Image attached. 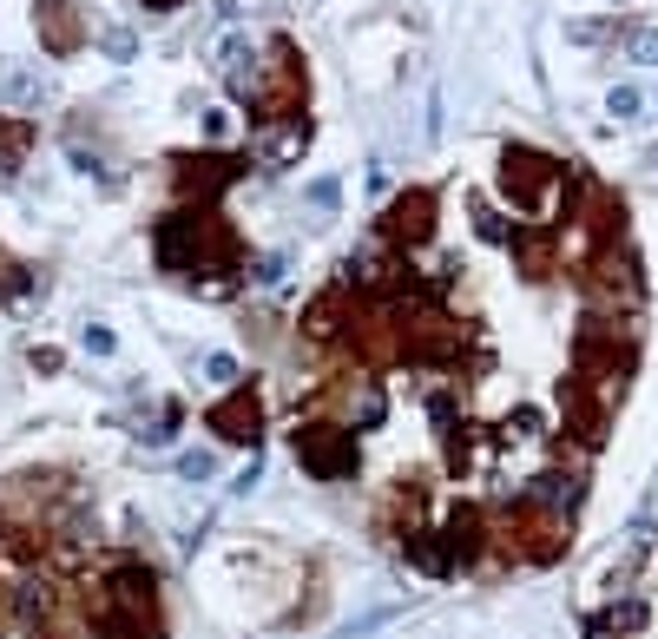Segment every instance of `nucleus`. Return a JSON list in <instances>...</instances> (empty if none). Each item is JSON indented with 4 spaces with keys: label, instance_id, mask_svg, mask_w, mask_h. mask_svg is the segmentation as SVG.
Listing matches in <instances>:
<instances>
[{
    "label": "nucleus",
    "instance_id": "5",
    "mask_svg": "<svg viewBox=\"0 0 658 639\" xmlns=\"http://www.w3.org/2000/svg\"><path fill=\"white\" fill-rule=\"evenodd\" d=\"M487 541L501 547L507 560L553 567V560L566 554V541H573V521H566V514H540V508H527V501H514V508H501V521H487Z\"/></svg>",
    "mask_w": 658,
    "mask_h": 639
},
{
    "label": "nucleus",
    "instance_id": "12",
    "mask_svg": "<svg viewBox=\"0 0 658 639\" xmlns=\"http://www.w3.org/2000/svg\"><path fill=\"white\" fill-rule=\"evenodd\" d=\"M376 224H382V244H389V251H422V244L435 238V192H422V185L402 192Z\"/></svg>",
    "mask_w": 658,
    "mask_h": 639
},
{
    "label": "nucleus",
    "instance_id": "28",
    "mask_svg": "<svg viewBox=\"0 0 658 639\" xmlns=\"http://www.w3.org/2000/svg\"><path fill=\"white\" fill-rule=\"evenodd\" d=\"M204 376H211V383H237V363H231V356H204Z\"/></svg>",
    "mask_w": 658,
    "mask_h": 639
},
{
    "label": "nucleus",
    "instance_id": "9",
    "mask_svg": "<svg viewBox=\"0 0 658 639\" xmlns=\"http://www.w3.org/2000/svg\"><path fill=\"white\" fill-rule=\"evenodd\" d=\"M560 159H547V152H533V145H507L501 152V192L514 211H540L553 192H560Z\"/></svg>",
    "mask_w": 658,
    "mask_h": 639
},
{
    "label": "nucleus",
    "instance_id": "25",
    "mask_svg": "<svg viewBox=\"0 0 658 639\" xmlns=\"http://www.w3.org/2000/svg\"><path fill=\"white\" fill-rule=\"evenodd\" d=\"M626 53H632L639 66H658V33H652V27H632V33H626Z\"/></svg>",
    "mask_w": 658,
    "mask_h": 639
},
{
    "label": "nucleus",
    "instance_id": "3",
    "mask_svg": "<svg viewBox=\"0 0 658 639\" xmlns=\"http://www.w3.org/2000/svg\"><path fill=\"white\" fill-rule=\"evenodd\" d=\"M152 251H158V271H172V277H204V290H231L237 264H244V251H237L231 238V224L218 218L211 205H178L158 218L152 231Z\"/></svg>",
    "mask_w": 658,
    "mask_h": 639
},
{
    "label": "nucleus",
    "instance_id": "22",
    "mask_svg": "<svg viewBox=\"0 0 658 639\" xmlns=\"http://www.w3.org/2000/svg\"><path fill=\"white\" fill-rule=\"evenodd\" d=\"M514 264L540 284V277H553V231H520L514 238Z\"/></svg>",
    "mask_w": 658,
    "mask_h": 639
},
{
    "label": "nucleus",
    "instance_id": "15",
    "mask_svg": "<svg viewBox=\"0 0 658 639\" xmlns=\"http://www.w3.org/2000/svg\"><path fill=\"white\" fill-rule=\"evenodd\" d=\"M560 409H566V429L580 435L586 448L606 442V416H612V409H606V402H599L586 383H573V376H566V383H560Z\"/></svg>",
    "mask_w": 658,
    "mask_h": 639
},
{
    "label": "nucleus",
    "instance_id": "20",
    "mask_svg": "<svg viewBox=\"0 0 658 639\" xmlns=\"http://www.w3.org/2000/svg\"><path fill=\"white\" fill-rule=\"evenodd\" d=\"M586 224H593L599 251H606V244H619V231H626V205H619L606 185H593V192H586Z\"/></svg>",
    "mask_w": 658,
    "mask_h": 639
},
{
    "label": "nucleus",
    "instance_id": "11",
    "mask_svg": "<svg viewBox=\"0 0 658 639\" xmlns=\"http://www.w3.org/2000/svg\"><path fill=\"white\" fill-rule=\"evenodd\" d=\"M204 429L218 435V442H231V448H257V435H264V402H257V389L237 383L224 402H211V409H204Z\"/></svg>",
    "mask_w": 658,
    "mask_h": 639
},
{
    "label": "nucleus",
    "instance_id": "14",
    "mask_svg": "<svg viewBox=\"0 0 658 639\" xmlns=\"http://www.w3.org/2000/svg\"><path fill=\"white\" fill-rule=\"evenodd\" d=\"M33 33H40V47H47L53 60H66V53L86 47V14H79L73 0H40V14H33Z\"/></svg>",
    "mask_w": 658,
    "mask_h": 639
},
{
    "label": "nucleus",
    "instance_id": "29",
    "mask_svg": "<svg viewBox=\"0 0 658 639\" xmlns=\"http://www.w3.org/2000/svg\"><path fill=\"white\" fill-rule=\"evenodd\" d=\"M79 343H86L93 356H112V330H106V323H86V336H79Z\"/></svg>",
    "mask_w": 658,
    "mask_h": 639
},
{
    "label": "nucleus",
    "instance_id": "8",
    "mask_svg": "<svg viewBox=\"0 0 658 639\" xmlns=\"http://www.w3.org/2000/svg\"><path fill=\"white\" fill-rule=\"evenodd\" d=\"M586 304H593V317H619V310H639L645 284H639V264L626 257V244H606V251L586 257Z\"/></svg>",
    "mask_w": 658,
    "mask_h": 639
},
{
    "label": "nucleus",
    "instance_id": "27",
    "mask_svg": "<svg viewBox=\"0 0 658 639\" xmlns=\"http://www.w3.org/2000/svg\"><path fill=\"white\" fill-rule=\"evenodd\" d=\"M474 224H481V238H487V244H507V224L494 218V211H487L481 198H474Z\"/></svg>",
    "mask_w": 658,
    "mask_h": 639
},
{
    "label": "nucleus",
    "instance_id": "4",
    "mask_svg": "<svg viewBox=\"0 0 658 639\" xmlns=\"http://www.w3.org/2000/svg\"><path fill=\"white\" fill-rule=\"evenodd\" d=\"M231 93L244 99V112H251V126H257V132L303 119L310 73H303L297 40H290V33H270V40H264V60H257L251 73H231Z\"/></svg>",
    "mask_w": 658,
    "mask_h": 639
},
{
    "label": "nucleus",
    "instance_id": "17",
    "mask_svg": "<svg viewBox=\"0 0 658 639\" xmlns=\"http://www.w3.org/2000/svg\"><path fill=\"white\" fill-rule=\"evenodd\" d=\"M323 402H336V409H343V429L356 435V429H376L382 416H389V396H382V383H369V376H362V383H349V389H336V396H323Z\"/></svg>",
    "mask_w": 658,
    "mask_h": 639
},
{
    "label": "nucleus",
    "instance_id": "23",
    "mask_svg": "<svg viewBox=\"0 0 658 639\" xmlns=\"http://www.w3.org/2000/svg\"><path fill=\"white\" fill-rule=\"evenodd\" d=\"M33 290H40L33 264H20V257H0V304L20 310V304H33Z\"/></svg>",
    "mask_w": 658,
    "mask_h": 639
},
{
    "label": "nucleus",
    "instance_id": "19",
    "mask_svg": "<svg viewBox=\"0 0 658 639\" xmlns=\"http://www.w3.org/2000/svg\"><path fill=\"white\" fill-rule=\"evenodd\" d=\"M303 145H310V119H290L283 132H264L251 145V165H290V159H303Z\"/></svg>",
    "mask_w": 658,
    "mask_h": 639
},
{
    "label": "nucleus",
    "instance_id": "10",
    "mask_svg": "<svg viewBox=\"0 0 658 639\" xmlns=\"http://www.w3.org/2000/svg\"><path fill=\"white\" fill-rule=\"evenodd\" d=\"M244 172H251V152H178L172 159V185H178L185 205H211Z\"/></svg>",
    "mask_w": 658,
    "mask_h": 639
},
{
    "label": "nucleus",
    "instance_id": "2",
    "mask_svg": "<svg viewBox=\"0 0 658 639\" xmlns=\"http://www.w3.org/2000/svg\"><path fill=\"white\" fill-rule=\"evenodd\" d=\"M79 613L99 639H165V600H158V574L145 560L119 554L79 587Z\"/></svg>",
    "mask_w": 658,
    "mask_h": 639
},
{
    "label": "nucleus",
    "instance_id": "31",
    "mask_svg": "<svg viewBox=\"0 0 658 639\" xmlns=\"http://www.w3.org/2000/svg\"><path fill=\"white\" fill-rule=\"evenodd\" d=\"M632 112H639V93L632 86H612V119H632Z\"/></svg>",
    "mask_w": 658,
    "mask_h": 639
},
{
    "label": "nucleus",
    "instance_id": "30",
    "mask_svg": "<svg viewBox=\"0 0 658 639\" xmlns=\"http://www.w3.org/2000/svg\"><path fill=\"white\" fill-rule=\"evenodd\" d=\"M7 93H14V99H40V80H27L20 66H7Z\"/></svg>",
    "mask_w": 658,
    "mask_h": 639
},
{
    "label": "nucleus",
    "instance_id": "16",
    "mask_svg": "<svg viewBox=\"0 0 658 639\" xmlns=\"http://www.w3.org/2000/svg\"><path fill=\"white\" fill-rule=\"evenodd\" d=\"M514 501H527V508H540V514H566V521H573V508H580V475H573V468H547V475H533Z\"/></svg>",
    "mask_w": 658,
    "mask_h": 639
},
{
    "label": "nucleus",
    "instance_id": "7",
    "mask_svg": "<svg viewBox=\"0 0 658 639\" xmlns=\"http://www.w3.org/2000/svg\"><path fill=\"white\" fill-rule=\"evenodd\" d=\"M290 448H297L303 475H316V481H349V475L362 468V448H356V435H349L343 422H329V416H310V422H297V435H290Z\"/></svg>",
    "mask_w": 658,
    "mask_h": 639
},
{
    "label": "nucleus",
    "instance_id": "18",
    "mask_svg": "<svg viewBox=\"0 0 658 639\" xmlns=\"http://www.w3.org/2000/svg\"><path fill=\"white\" fill-rule=\"evenodd\" d=\"M343 323H349V290H323V297L303 310V336H310V343H343Z\"/></svg>",
    "mask_w": 658,
    "mask_h": 639
},
{
    "label": "nucleus",
    "instance_id": "1",
    "mask_svg": "<svg viewBox=\"0 0 658 639\" xmlns=\"http://www.w3.org/2000/svg\"><path fill=\"white\" fill-rule=\"evenodd\" d=\"M73 508H79L73 475H60V468H27V475H14L0 488V541H7V554L40 567L66 534H79Z\"/></svg>",
    "mask_w": 658,
    "mask_h": 639
},
{
    "label": "nucleus",
    "instance_id": "24",
    "mask_svg": "<svg viewBox=\"0 0 658 639\" xmlns=\"http://www.w3.org/2000/svg\"><path fill=\"white\" fill-rule=\"evenodd\" d=\"M645 626V600H619V607H606L593 620V639H612V633H639Z\"/></svg>",
    "mask_w": 658,
    "mask_h": 639
},
{
    "label": "nucleus",
    "instance_id": "13",
    "mask_svg": "<svg viewBox=\"0 0 658 639\" xmlns=\"http://www.w3.org/2000/svg\"><path fill=\"white\" fill-rule=\"evenodd\" d=\"M435 541H441V560H448V574H468V567H481V554H487V514L461 501V508L435 528Z\"/></svg>",
    "mask_w": 658,
    "mask_h": 639
},
{
    "label": "nucleus",
    "instance_id": "6",
    "mask_svg": "<svg viewBox=\"0 0 658 639\" xmlns=\"http://www.w3.org/2000/svg\"><path fill=\"white\" fill-rule=\"evenodd\" d=\"M14 613L27 626V639H86L79 587H66L60 574H27V587L14 593Z\"/></svg>",
    "mask_w": 658,
    "mask_h": 639
},
{
    "label": "nucleus",
    "instance_id": "33",
    "mask_svg": "<svg viewBox=\"0 0 658 639\" xmlns=\"http://www.w3.org/2000/svg\"><path fill=\"white\" fill-rule=\"evenodd\" d=\"M145 7H152V14H165V7H178V0H145Z\"/></svg>",
    "mask_w": 658,
    "mask_h": 639
},
{
    "label": "nucleus",
    "instance_id": "21",
    "mask_svg": "<svg viewBox=\"0 0 658 639\" xmlns=\"http://www.w3.org/2000/svg\"><path fill=\"white\" fill-rule=\"evenodd\" d=\"M33 139H40V132H33L27 119H14V112H0V172H7V178H14L20 165H27Z\"/></svg>",
    "mask_w": 658,
    "mask_h": 639
},
{
    "label": "nucleus",
    "instance_id": "32",
    "mask_svg": "<svg viewBox=\"0 0 658 639\" xmlns=\"http://www.w3.org/2000/svg\"><path fill=\"white\" fill-rule=\"evenodd\" d=\"M33 369H40V376H53V369H60V350H40V343H33Z\"/></svg>",
    "mask_w": 658,
    "mask_h": 639
},
{
    "label": "nucleus",
    "instance_id": "26",
    "mask_svg": "<svg viewBox=\"0 0 658 639\" xmlns=\"http://www.w3.org/2000/svg\"><path fill=\"white\" fill-rule=\"evenodd\" d=\"M178 475H185V481H211V475H218V462H211L204 448H191V455H178Z\"/></svg>",
    "mask_w": 658,
    "mask_h": 639
}]
</instances>
